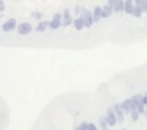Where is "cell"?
<instances>
[{
	"label": "cell",
	"mask_w": 147,
	"mask_h": 130,
	"mask_svg": "<svg viewBox=\"0 0 147 130\" xmlns=\"http://www.w3.org/2000/svg\"><path fill=\"white\" fill-rule=\"evenodd\" d=\"M60 27H63V24H62L60 19H51V30H59Z\"/></svg>",
	"instance_id": "obj_16"
},
{
	"label": "cell",
	"mask_w": 147,
	"mask_h": 130,
	"mask_svg": "<svg viewBox=\"0 0 147 130\" xmlns=\"http://www.w3.org/2000/svg\"><path fill=\"white\" fill-rule=\"evenodd\" d=\"M139 116H141V113L139 111L136 110V108H134L133 111H131V114H130V117H131V120H134V122H136L138 119H139Z\"/></svg>",
	"instance_id": "obj_17"
},
{
	"label": "cell",
	"mask_w": 147,
	"mask_h": 130,
	"mask_svg": "<svg viewBox=\"0 0 147 130\" xmlns=\"http://www.w3.org/2000/svg\"><path fill=\"white\" fill-rule=\"evenodd\" d=\"M33 24L32 22H29V21H22V22H19V24H18V35H19V37H29L30 33H32L33 32Z\"/></svg>",
	"instance_id": "obj_1"
},
{
	"label": "cell",
	"mask_w": 147,
	"mask_h": 130,
	"mask_svg": "<svg viewBox=\"0 0 147 130\" xmlns=\"http://www.w3.org/2000/svg\"><path fill=\"white\" fill-rule=\"evenodd\" d=\"M79 129L81 130H89V122H81L79 124Z\"/></svg>",
	"instance_id": "obj_19"
},
{
	"label": "cell",
	"mask_w": 147,
	"mask_h": 130,
	"mask_svg": "<svg viewBox=\"0 0 147 130\" xmlns=\"http://www.w3.org/2000/svg\"><path fill=\"white\" fill-rule=\"evenodd\" d=\"M92 11H93V21H95V24H100L101 19H103V6L95 5Z\"/></svg>",
	"instance_id": "obj_7"
},
{
	"label": "cell",
	"mask_w": 147,
	"mask_h": 130,
	"mask_svg": "<svg viewBox=\"0 0 147 130\" xmlns=\"http://www.w3.org/2000/svg\"><path fill=\"white\" fill-rule=\"evenodd\" d=\"M51 27V21H38V24L35 25V32L36 33H43Z\"/></svg>",
	"instance_id": "obj_8"
},
{
	"label": "cell",
	"mask_w": 147,
	"mask_h": 130,
	"mask_svg": "<svg viewBox=\"0 0 147 130\" xmlns=\"http://www.w3.org/2000/svg\"><path fill=\"white\" fill-rule=\"evenodd\" d=\"M74 130H81V129H79V125H78V127H74Z\"/></svg>",
	"instance_id": "obj_21"
},
{
	"label": "cell",
	"mask_w": 147,
	"mask_h": 130,
	"mask_svg": "<svg viewBox=\"0 0 147 130\" xmlns=\"http://www.w3.org/2000/svg\"><path fill=\"white\" fill-rule=\"evenodd\" d=\"M100 125H101V130H109V124L108 120H106V117H100Z\"/></svg>",
	"instance_id": "obj_18"
},
{
	"label": "cell",
	"mask_w": 147,
	"mask_h": 130,
	"mask_svg": "<svg viewBox=\"0 0 147 130\" xmlns=\"http://www.w3.org/2000/svg\"><path fill=\"white\" fill-rule=\"evenodd\" d=\"M114 108H115V114H117L119 122H123V119H125V111H123V108H122V103H114Z\"/></svg>",
	"instance_id": "obj_11"
},
{
	"label": "cell",
	"mask_w": 147,
	"mask_h": 130,
	"mask_svg": "<svg viewBox=\"0 0 147 130\" xmlns=\"http://www.w3.org/2000/svg\"><path fill=\"white\" fill-rule=\"evenodd\" d=\"M73 27H74V30H76V32H81L82 29H86V24H84L82 18H74Z\"/></svg>",
	"instance_id": "obj_13"
},
{
	"label": "cell",
	"mask_w": 147,
	"mask_h": 130,
	"mask_svg": "<svg viewBox=\"0 0 147 130\" xmlns=\"http://www.w3.org/2000/svg\"><path fill=\"white\" fill-rule=\"evenodd\" d=\"M134 6H136V3H134V0H125V14L127 16H131L133 14V10Z\"/></svg>",
	"instance_id": "obj_12"
},
{
	"label": "cell",
	"mask_w": 147,
	"mask_h": 130,
	"mask_svg": "<svg viewBox=\"0 0 147 130\" xmlns=\"http://www.w3.org/2000/svg\"><path fill=\"white\" fill-rule=\"evenodd\" d=\"M123 11H125V0H119V2L114 5V13L122 14Z\"/></svg>",
	"instance_id": "obj_14"
},
{
	"label": "cell",
	"mask_w": 147,
	"mask_h": 130,
	"mask_svg": "<svg viewBox=\"0 0 147 130\" xmlns=\"http://www.w3.org/2000/svg\"><path fill=\"white\" fill-rule=\"evenodd\" d=\"M106 120H108V124H109V127H114L115 124L119 122V119H117V114H115V108L114 106H109L108 108V111H106Z\"/></svg>",
	"instance_id": "obj_5"
},
{
	"label": "cell",
	"mask_w": 147,
	"mask_h": 130,
	"mask_svg": "<svg viewBox=\"0 0 147 130\" xmlns=\"http://www.w3.org/2000/svg\"><path fill=\"white\" fill-rule=\"evenodd\" d=\"M142 8H141V5H136L134 6V10H133V14H131V18H134V19H141L142 18Z\"/></svg>",
	"instance_id": "obj_15"
},
{
	"label": "cell",
	"mask_w": 147,
	"mask_h": 130,
	"mask_svg": "<svg viewBox=\"0 0 147 130\" xmlns=\"http://www.w3.org/2000/svg\"><path fill=\"white\" fill-rule=\"evenodd\" d=\"M62 13H63V19H62V24H63V27H70V25H73V22H74L73 11H71L70 8H65Z\"/></svg>",
	"instance_id": "obj_6"
},
{
	"label": "cell",
	"mask_w": 147,
	"mask_h": 130,
	"mask_svg": "<svg viewBox=\"0 0 147 130\" xmlns=\"http://www.w3.org/2000/svg\"><path fill=\"white\" fill-rule=\"evenodd\" d=\"M114 13V6L109 5V3H105L103 5V19H109Z\"/></svg>",
	"instance_id": "obj_10"
},
{
	"label": "cell",
	"mask_w": 147,
	"mask_h": 130,
	"mask_svg": "<svg viewBox=\"0 0 147 130\" xmlns=\"http://www.w3.org/2000/svg\"><path fill=\"white\" fill-rule=\"evenodd\" d=\"M79 18H82L84 24H86V29H92L93 24H95V21H93V11L90 8H87V6H84L82 14H81Z\"/></svg>",
	"instance_id": "obj_2"
},
{
	"label": "cell",
	"mask_w": 147,
	"mask_h": 130,
	"mask_svg": "<svg viewBox=\"0 0 147 130\" xmlns=\"http://www.w3.org/2000/svg\"><path fill=\"white\" fill-rule=\"evenodd\" d=\"M122 108H123L125 114H131V111L134 110V105H133V100H131V98H125V100L122 101Z\"/></svg>",
	"instance_id": "obj_9"
},
{
	"label": "cell",
	"mask_w": 147,
	"mask_h": 130,
	"mask_svg": "<svg viewBox=\"0 0 147 130\" xmlns=\"http://www.w3.org/2000/svg\"><path fill=\"white\" fill-rule=\"evenodd\" d=\"M131 100H133L134 108H136V110L139 111L141 114H146V103H144V95L136 94V95H133V97H131Z\"/></svg>",
	"instance_id": "obj_4"
},
{
	"label": "cell",
	"mask_w": 147,
	"mask_h": 130,
	"mask_svg": "<svg viewBox=\"0 0 147 130\" xmlns=\"http://www.w3.org/2000/svg\"><path fill=\"white\" fill-rule=\"evenodd\" d=\"M14 29H18V19L16 18L3 19V21H2V32H3V33H10Z\"/></svg>",
	"instance_id": "obj_3"
},
{
	"label": "cell",
	"mask_w": 147,
	"mask_h": 130,
	"mask_svg": "<svg viewBox=\"0 0 147 130\" xmlns=\"http://www.w3.org/2000/svg\"><path fill=\"white\" fill-rule=\"evenodd\" d=\"M89 130H98V129H96V125H95V124L89 122Z\"/></svg>",
	"instance_id": "obj_20"
},
{
	"label": "cell",
	"mask_w": 147,
	"mask_h": 130,
	"mask_svg": "<svg viewBox=\"0 0 147 130\" xmlns=\"http://www.w3.org/2000/svg\"><path fill=\"white\" fill-rule=\"evenodd\" d=\"M122 130H127V129H122Z\"/></svg>",
	"instance_id": "obj_22"
}]
</instances>
